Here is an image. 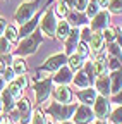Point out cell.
<instances>
[{
	"instance_id": "26",
	"label": "cell",
	"mask_w": 122,
	"mask_h": 124,
	"mask_svg": "<svg viewBox=\"0 0 122 124\" xmlns=\"http://www.w3.org/2000/svg\"><path fill=\"white\" fill-rule=\"evenodd\" d=\"M98 12H100V5H98V2H96V0H89V2H88V7H86V16L93 19Z\"/></svg>"
},
{
	"instance_id": "49",
	"label": "cell",
	"mask_w": 122,
	"mask_h": 124,
	"mask_svg": "<svg viewBox=\"0 0 122 124\" xmlns=\"http://www.w3.org/2000/svg\"><path fill=\"white\" fill-rule=\"evenodd\" d=\"M0 108H2V95H0Z\"/></svg>"
},
{
	"instance_id": "36",
	"label": "cell",
	"mask_w": 122,
	"mask_h": 124,
	"mask_svg": "<svg viewBox=\"0 0 122 124\" xmlns=\"http://www.w3.org/2000/svg\"><path fill=\"white\" fill-rule=\"evenodd\" d=\"M76 50H78L76 54L81 55L83 59H88V57H89V48H88V45H86L84 41H79V43H78V48H76Z\"/></svg>"
},
{
	"instance_id": "5",
	"label": "cell",
	"mask_w": 122,
	"mask_h": 124,
	"mask_svg": "<svg viewBox=\"0 0 122 124\" xmlns=\"http://www.w3.org/2000/svg\"><path fill=\"white\" fill-rule=\"evenodd\" d=\"M40 26H41V31L43 35H55V29H57V19H55V12L53 10H48L43 14V17L40 21Z\"/></svg>"
},
{
	"instance_id": "37",
	"label": "cell",
	"mask_w": 122,
	"mask_h": 124,
	"mask_svg": "<svg viewBox=\"0 0 122 124\" xmlns=\"http://www.w3.org/2000/svg\"><path fill=\"white\" fill-rule=\"evenodd\" d=\"M31 124H47V119L41 110H35V114L31 116Z\"/></svg>"
},
{
	"instance_id": "3",
	"label": "cell",
	"mask_w": 122,
	"mask_h": 124,
	"mask_svg": "<svg viewBox=\"0 0 122 124\" xmlns=\"http://www.w3.org/2000/svg\"><path fill=\"white\" fill-rule=\"evenodd\" d=\"M76 107L74 103L72 105H67V103H52L50 107H48V112L52 114V117L53 119H57V121H60V122H64V121H67L69 117H72V114L76 112Z\"/></svg>"
},
{
	"instance_id": "14",
	"label": "cell",
	"mask_w": 122,
	"mask_h": 124,
	"mask_svg": "<svg viewBox=\"0 0 122 124\" xmlns=\"http://www.w3.org/2000/svg\"><path fill=\"white\" fill-rule=\"evenodd\" d=\"M53 81L57 83V85H67V83H71L72 81V71L69 69V67H60L58 71H57V74H55V78H53Z\"/></svg>"
},
{
	"instance_id": "24",
	"label": "cell",
	"mask_w": 122,
	"mask_h": 124,
	"mask_svg": "<svg viewBox=\"0 0 122 124\" xmlns=\"http://www.w3.org/2000/svg\"><path fill=\"white\" fill-rule=\"evenodd\" d=\"M10 67L14 69V72H16V76H21L26 72V64H24V60L21 57H14L12 62H10Z\"/></svg>"
},
{
	"instance_id": "21",
	"label": "cell",
	"mask_w": 122,
	"mask_h": 124,
	"mask_svg": "<svg viewBox=\"0 0 122 124\" xmlns=\"http://www.w3.org/2000/svg\"><path fill=\"white\" fill-rule=\"evenodd\" d=\"M67 64H69V69L71 71H81L83 66H84V59L78 54H71L67 57Z\"/></svg>"
},
{
	"instance_id": "41",
	"label": "cell",
	"mask_w": 122,
	"mask_h": 124,
	"mask_svg": "<svg viewBox=\"0 0 122 124\" xmlns=\"http://www.w3.org/2000/svg\"><path fill=\"white\" fill-rule=\"evenodd\" d=\"M108 67H110L112 71L120 69V60H119V59H115V57H112V59H110V64H108Z\"/></svg>"
},
{
	"instance_id": "15",
	"label": "cell",
	"mask_w": 122,
	"mask_h": 124,
	"mask_svg": "<svg viewBox=\"0 0 122 124\" xmlns=\"http://www.w3.org/2000/svg\"><path fill=\"white\" fill-rule=\"evenodd\" d=\"M78 98L84 103V105H93L96 100V90H91V88H84L81 91H78Z\"/></svg>"
},
{
	"instance_id": "51",
	"label": "cell",
	"mask_w": 122,
	"mask_h": 124,
	"mask_svg": "<svg viewBox=\"0 0 122 124\" xmlns=\"http://www.w3.org/2000/svg\"><path fill=\"white\" fill-rule=\"evenodd\" d=\"M58 2H62V0H58Z\"/></svg>"
},
{
	"instance_id": "25",
	"label": "cell",
	"mask_w": 122,
	"mask_h": 124,
	"mask_svg": "<svg viewBox=\"0 0 122 124\" xmlns=\"http://www.w3.org/2000/svg\"><path fill=\"white\" fill-rule=\"evenodd\" d=\"M2 107L5 108L7 112H10L12 108H14V98H12V95H10L7 90L2 93Z\"/></svg>"
},
{
	"instance_id": "28",
	"label": "cell",
	"mask_w": 122,
	"mask_h": 124,
	"mask_svg": "<svg viewBox=\"0 0 122 124\" xmlns=\"http://www.w3.org/2000/svg\"><path fill=\"white\" fill-rule=\"evenodd\" d=\"M107 7H108V10H110L112 14L120 16V14H122V0H110Z\"/></svg>"
},
{
	"instance_id": "11",
	"label": "cell",
	"mask_w": 122,
	"mask_h": 124,
	"mask_svg": "<svg viewBox=\"0 0 122 124\" xmlns=\"http://www.w3.org/2000/svg\"><path fill=\"white\" fill-rule=\"evenodd\" d=\"M53 97L58 103H69L72 100V95H71V90L65 86V85H58L55 90H53Z\"/></svg>"
},
{
	"instance_id": "38",
	"label": "cell",
	"mask_w": 122,
	"mask_h": 124,
	"mask_svg": "<svg viewBox=\"0 0 122 124\" xmlns=\"http://www.w3.org/2000/svg\"><path fill=\"white\" fill-rule=\"evenodd\" d=\"M14 76H16V72H14L12 67H5L4 72H2V78H4L5 81H12V79H14Z\"/></svg>"
},
{
	"instance_id": "17",
	"label": "cell",
	"mask_w": 122,
	"mask_h": 124,
	"mask_svg": "<svg viewBox=\"0 0 122 124\" xmlns=\"http://www.w3.org/2000/svg\"><path fill=\"white\" fill-rule=\"evenodd\" d=\"M40 24V21H38V17L35 16V17H31L26 24H22L21 26V31H19V36L21 38H26V36H29L31 33H35L36 31V26Z\"/></svg>"
},
{
	"instance_id": "19",
	"label": "cell",
	"mask_w": 122,
	"mask_h": 124,
	"mask_svg": "<svg viewBox=\"0 0 122 124\" xmlns=\"http://www.w3.org/2000/svg\"><path fill=\"white\" fill-rule=\"evenodd\" d=\"M17 108H19V112L22 114L21 122H22V124H28V122H29V112H31V105H29V100H28V98H19V102H17Z\"/></svg>"
},
{
	"instance_id": "48",
	"label": "cell",
	"mask_w": 122,
	"mask_h": 124,
	"mask_svg": "<svg viewBox=\"0 0 122 124\" xmlns=\"http://www.w3.org/2000/svg\"><path fill=\"white\" fill-rule=\"evenodd\" d=\"M62 124H74V122H69V121H64Z\"/></svg>"
},
{
	"instance_id": "30",
	"label": "cell",
	"mask_w": 122,
	"mask_h": 124,
	"mask_svg": "<svg viewBox=\"0 0 122 124\" xmlns=\"http://www.w3.org/2000/svg\"><path fill=\"white\" fill-rule=\"evenodd\" d=\"M79 36H81V40H83L84 43H88V41L91 40V36H93V31H91L89 26H81V29H79Z\"/></svg>"
},
{
	"instance_id": "18",
	"label": "cell",
	"mask_w": 122,
	"mask_h": 124,
	"mask_svg": "<svg viewBox=\"0 0 122 124\" xmlns=\"http://www.w3.org/2000/svg\"><path fill=\"white\" fill-rule=\"evenodd\" d=\"M96 91L100 93L101 97H108L110 95V78H107V76H101L96 79Z\"/></svg>"
},
{
	"instance_id": "34",
	"label": "cell",
	"mask_w": 122,
	"mask_h": 124,
	"mask_svg": "<svg viewBox=\"0 0 122 124\" xmlns=\"http://www.w3.org/2000/svg\"><path fill=\"white\" fill-rule=\"evenodd\" d=\"M10 41L5 38V36H0V54L2 55H7V54H10Z\"/></svg>"
},
{
	"instance_id": "50",
	"label": "cell",
	"mask_w": 122,
	"mask_h": 124,
	"mask_svg": "<svg viewBox=\"0 0 122 124\" xmlns=\"http://www.w3.org/2000/svg\"><path fill=\"white\" fill-rule=\"evenodd\" d=\"M96 124H105V122H103V121H98V122H96Z\"/></svg>"
},
{
	"instance_id": "8",
	"label": "cell",
	"mask_w": 122,
	"mask_h": 124,
	"mask_svg": "<svg viewBox=\"0 0 122 124\" xmlns=\"http://www.w3.org/2000/svg\"><path fill=\"white\" fill-rule=\"evenodd\" d=\"M35 93H36V100H38V102L47 100L48 95L52 93V79L36 81V83H35Z\"/></svg>"
},
{
	"instance_id": "1",
	"label": "cell",
	"mask_w": 122,
	"mask_h": 124,
	"mask_svg": "<svg viewBox=\"0 0 122 124\" xmlns=\"http://www.w3.org/2000/svg\"><path fill=\"white\" fill-rule=\"evenodd\" d=\"M41 41H43V38H41V35L40 33H31L29 36H26V38H22V41L19 43V46H17V57H21V55H31V54H35L36 52V48L41 45Z\"/></svg>"
},
{
	"instance_id": "9",
	"label": "cell",
	"mask_w": 122,
	"mask_h": 124,
	"mask_svg": "<svg viewBox=\"0 0 122 124\" xmlns=\"http://www.w3.org/2000/svg\"><path fill=\"white\" fill-rule=\"evenodd\" d=\"M108 21H110L108 12L100 10L95 17H93V21H91V31H101L105 28H108Z\"/></svg>"
},
{
	"instance_id": "46",
	"label": "cell",
	"mask_w": 122,
	"mask_h": 124,
	"mask_svg": "<svg viewBox=\"0 0 122 124\" xmlns=\"http://www.w3.org/2000/svg\"><path fill=\"white\" fill-rule=\"evenodd\" d=\"M4 88H5V79L0 76V90H4Z\"/></svg>"
},
{
	"instance_id": "4",
	"label": "cell",
	"mask_w": 122,
	"mask_h": 124,
	"mask_svg": "<svg viewBox=\"0 0 122 124\" xmlns=\"http://www.w3.org/2000/svg\"><path fill=\"white\" fill-rule=\"evenodd\" d=\"M65 62H67V55L65 54H55V55H52V57H48L47 60H45V64L40 69L41 71H48V72L58 71L60 67L65 66Z\"/></svg>"
},
{
	"instance_id": "23",
	"label": "cell",
	"mask_w": 122,
	"mask_h": 124,
	"mask_svg": "<svg viewBox=\"0 0 122 124\" xmlns=\"http://www.w3.org/2000/svg\"><path fill=\"white\" fill-rule=\"evenodd\" d=\"M67 17H69V24H72L74 28H81V26H86V21H88V17L86 16H83L81 12H72V14H67Z\"/></svg>"
},
{
	"instance_id": "32",
	"label": "cell",
	"mask_w": 122,
	"mask_h": 124,
	"mask_svg": "<svg viewBox=\"0 0 122 124\" xmlns=\"http://www.w3.org/2000/svg\"><path fill=\"white\" fill-rule=\"evenodd\" d=\"M55 16H58V17H67V14H69V7L65 5V4H62V2H58L57 5H55Z\"/></svg>"
},
{
	"instance_id": "43",
	"label": "cell",
	"mask_w": 122,
	"mask_h": 124,
	"mask_svg": "<svg viewBox=\"0 0 122 124\" xmlns=\"http://www.w3.org/2000/svg\"><path fill=\"white\" fill-rule=\"evenodd\" d=\"M114 102L115 103H122V90L117 93V95H114Z\"/></svg>"
},
{
	"instance_id": "47",
	"label": "cell",
	"mask_w": 122,
	"mask_h": 124,
	"mask_svg": "<svg viewBox=\"0 0 122 124\" xmlns=\"http://www.w3.org/2000/svg\"><path fill=\"white\" fill-rule=\"evenodd\" d=\"M5 67H7V66H4L2 62H0V76H2V72H4V69H5Z\"/></svg>"
},
{
	"instance_id": "20",
	"label": "cell",
	"mask_w": 122,
	"mask_h": 124,
	"mask_svg": "<svg viewBox=\"0 0 122 124\" xmlns=\"http://www.w3.org/2000/svg\"><path fill=\"white\" fill-rule=\"evenodd\" d=\"M69 33H71V24H69V21H60V23H57L55 35H57V38H58V40L65 41V40H67V36H69Z\"/></svg>"
},
{
	"instance_id": "16",
	"label": "cell",
	"mask_w": 122,
	"mask_h": 124,
	"mask_svg": "<svg viewBox=\"0 0 122 124\" xmlns=\"http://www.w3.org/2000/svg\"><path fill=\"white\" fill-rule=\"evenodd\" d=\"M93 71H95V74H96L98 78L107 76V71H108V62L105 60L103 55H98L96 60L93 62Z\"/></svg>"
},
{
	"instance_id": "10",
	"label": "cell",
	"mask_w": 122,
	"mask_h": 124,
	"mask_svg": "<svg viewBox=\"0 0 122 124\" xmlns=\"http://www.w3.org/2000/svg\"><path fill=\"white\" fill-rule=\"evenodd\" d=\"M79 28H74L71 33H69V36H67V40H65V55L69 54H74V50H76V46H78V43H79Z\"/></svg>"
},
{
	"instance_id": "6",
	"label": "cell",
	"mask_w": 122,
	"mask_h": 124,
	"mask_svg": "<svg viewBox=\"0 0 122 124\" xmlns=\"http://www.w3.org/2000/svg\"><path fill=\"white\" fill-rule=\"evenodd\" d=\"M95 116H96V119H100V121H103V119H107L108 117V112H110V102L107 100V97H96V100H95Z\"/></svg>"
},
{
	"instance_id": "44",
	"label": "cell",
	"mask_w": 122,
	"mask_h": 124,
	"mask_svg": "<svg viewBox=\"0 0 122 124\" xmlns=\"http://www.w3.org/2000/svg\"><path fill=\"white\" fill-rule=\"evenodd\" d=\"M0 124H12V121H10V117L2 116V117H0Z\"/></svg>"
},
{
	"instance_id": "40",
	"label": "cell",
	"mask_w": 122,
	"mask_h": 124,
	"mask_svg": "<svg viewBox=\"0 0 122 124\" xmlns=\"http://www.w3.org/2000/svg\"><path fill=\"white\" fill-rule=\"evenodd\" d=\"M88 2L89 0H76V10L78 12H83V10H86V7H88Z\"/></svg>"
},
{
	"instance_id": "35",
	"label": "cell",
	"mask_w": 122,
	"mask_h": 124,
	"mask_svg": "<svg viewBox=\"0 0 122 124\" xmlns=\"http://www.w3.org/2000/svg\"><path fill=\"white\" fill-rule=\"evenodd\" d=\"M110 122L112 124H122V107H117L110 114Z\"/></svg>"
},
{
	"instance_id": "39",
	"label": "cell",
	"mask_w": 122,
	"mask_h": 124,
	"mask_svg": "<svg viewBox=\"0 0 122 124\" xmlns=\"http://www.w3.org/2000/svg\"><path fill=\"white\" fill-rule=\"evenodd\" d=\"M14 83H16V85H17V86H19L21 90H24V88L28 86V79H26V76H24V74L17 76L16 79H14Z\"/></svg>"
},
{
	"instance_id": "52",
	"label": "cell",
	"mask_w": 122,
	"mask_h": 124,
	"mask_svg": "<svg viewBox=\"0 0 122 124\" xmlns=\"http://www.w3.org/2000/svg\"><path fill=\"white\" fill-rule=\"evenodd\" d=\"M47 124H48V122H47Z\"/></svg>"
},
{
	"instance_id": "42",
	"label": "cell",
	"mask_w": 122,
	"mask_h": 124,
	"mask_svg": "<svg viewBox=\"0 0 122 124\" xmlns=\"http://www.w3.org/2000/svg\"><path fill=\"white\" fill-rule=\"evenodd\" d=\"M5 28H7V21H5L4 17H0V36L4 35V31H5Z\"/></svg>"
},
{
	"instance_id": "27",
	"label": "cell",
	"mask_w": 122,
	"mask_h": 124,
	"mask_svg": "<svg viewBox=\"0 0 122 124\" xmlns=\"http://www.w3.org/2000/svg\"><path fill=\"white\" fill-rule=\"evenodd\" d=\"M4 36L12 43V41H17V38H19V31L14 28V26H7L5 28V31H4Z\"/></svg>"
},
{
	"instance_id": "13",
	"label": "cell",
	"mask_w": 122,
	"mask_h": 124,
	"mask_svg": "<svg viewBox=\"0 0 122 124\" xmlns=\"http://www.w3.org/2000/svg\"><path fill=\"white\" fill-rule=\"evenodd\" d=\"M120 90H122V71L117 69V71H112L110 74V93L117 95Z\"/></svg>"
},
{
	"instance_id": "31",
	"label": "cell",
	"mask_w": 122,
	"mask_h": 124,
	"mask_svg": "<svg viewBox=\"0 0 122 124\" xmlns=\"http://www.w3.org/2000/svg\"><path fill=\"white\" fill-rule=\"evenodd\" d=\"M7 91L12 95V98H21V93H22V90L14 83V81H10L9 83V86H7Z\"/></svg>"
},
{
	"instance_id": "45",
	"label": "cell",
	"mask_w": 122,
	"mask_h": 124,
	"mask_svg": "<svg viewBox=\"0 0 122 124\" xmlns=\"http://www.w3.org/2000/svg\"><path fill=\"white\" fill-rule=\"evenodd\" d=\"M96 2H98V5H100V7H107L110 0H96Z\"/></svg>"
},
{
	"instance_id": "29",
	"label": "cell",
	"mask_w": 122,
	"mask_h": 124,
	"mask_svg": "<svg viewBox=\"0 0 122 124\" xmlns=\"http://www.w3.org/2000/svg\"><path fill=\"white\" fill-rule=\"evenodd\" d=\"M103 40L105 41H108V43H112L115 38H117V29H114V28H105L103 29Z\"/></svg>"
},
{
	"instance_id": "33",
	"label": "cell",
	"mask_w": 122,
	"mask_h": 124,
	"mask_svg": "<svg viewBox=\"0 0 122 124\" xmlns=\"http://www.w3.org/2000/svg\"><path fill=\"white\" fill-rule=\"evenodd\" d=\"M108 52L112 54V57H115V59L122 60V48H120V45H117L115 41H112V43H110V46H108Z\"/></svg>"
},
{
	"instance_id": "12",
	"label": "cell",
	"mask_w": 122,
	"mask_h": 124,
	"mask_svg": "<svg viewBox=\"0 0 122 124\" xmlns=\"http://www.w3.org/2000/svg\"><path fill=\"white\" fill-rule=\"evenodd\" d=\"M91 81H93V78H91L86 71H79L78 74L72 78V83L78 86V88H83V90H84V88H89Z\"/></svg>"
},
{
	"instance_id": "2",
	"label": "cell",
	"mask_w": 122,
	"mask_h": 124,
	"mask_svg": "<svg viewBox=\"0 0 122 124\" xmlns=\"http://www.w3.org/2000/svg\"><path fill=\"white\" fill-rule=\"evenodd\" d=\"M38 0H31V2H22L17 10H16V21L17 24H26L31 17H35V14L38 12Z\"/></svg>"
},
{
	"instance_id": "7",
	"label": "cell",
	"mask_w": 122,
	"mask_h": 124,
	"mask_svg": "<svg viewBox=\"0 0 122 124\" xmlns=\"http://www.w3.org/2000/svg\"><path fill=\"white\" fill-rule=\"evenodd\" d=\"M93 119H95V112L88 105H81V107L76 108V112H74V122L76 124H88Z\"/></svg>"
},
{
	"instance_id": "22",
	"label": "cell",
	"mask_w": 122,
	"mask_h": 124,
	"mask_svg": "<svg viewBox=\"0 0 122 124\" xmlns=\"http://www.w3.org/2000/svg\"><path fill=\"white\" fill-rule=\"evenodd\" d=\"M103 36L98 33V31H96V33H93V36H91V40H89V46H91V50H93L96 55H100V52L103 50Z\"/></svg>"
}]
</instances>
